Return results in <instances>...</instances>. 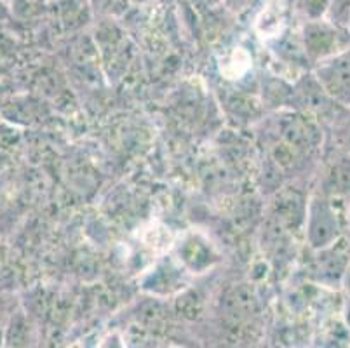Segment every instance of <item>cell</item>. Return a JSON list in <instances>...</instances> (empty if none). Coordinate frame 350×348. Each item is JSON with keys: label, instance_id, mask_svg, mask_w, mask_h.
I'll use <instances>...</instances> for the list:
<instances>
[{"label": "cell", "instance_id": "6da1fadb", "mask_svg": "<svg viewBox=\"0 0 350 348\" xmlns=\"http://www.w3.org/2000/svg\"><path fill=\"white\" fill-rule=\"evenodd\" d=\"M312 239L314 245H329L340 234V218L327 200H321V206L312 215Z\"/></svg>", "mask_w": 350, "mask_h": 348}, {"label": "cell", "instance_id": "7a4b0ae2", "mask_svg": "<svg viewBox=\"0 0 350 348\" xmlns=\"http://www.w3.org/2000/svg\"><path fill=\"white\" fill-rule=\"evenodd\" d=\"M98 348H127L126 343L122 341V338L119 336L117 333H110L108 336H105L103 340H101L100 347Z\"/></svg>", "mask_w": 350, "mask_h": 348}, {"label": "cell", "instance_id": "3957f363", "mask_svg": "<svg viewBox=\"0 0 350 348\" xmlns=\"http://www.w3.org/2000/svg\"><path fill=\"white\" fill-rule=\"evenodd\" d=\"M340 136H342V145L347 152L350 153V119H347V122L342 126L340 131Z\"/></svg>", "mask_w": 350, "mask_h": 348}]
</instances>
